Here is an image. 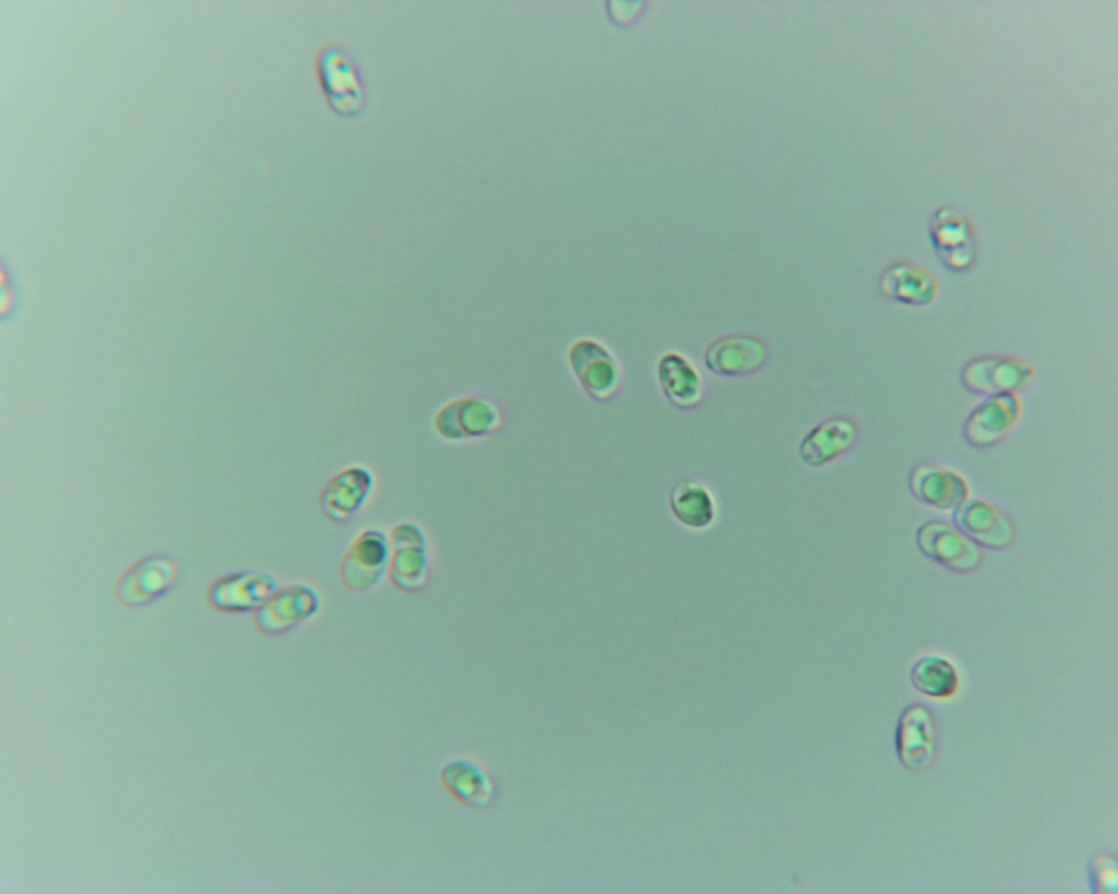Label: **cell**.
Masks as SVG:
<instances>
[{
    "mask_svg": "<svg viewBox=\"0 0 1118 894\" xmlns=\"http://www.w3.org/2000/svg\"><path fill=\"white\" fill-rule=\"evenodd\" d=\"M376 485L371 469L348 466L334 475L320 496L323 513L332 521L343 522L360 512L372 496Z\"/></svg>",
    "mask_w": 1118,
    "mask_h": 894,
    "instance_id": "2e32d148",
    "label": "cell"
},
{
    "mask_svg": "<svg viewBox=\"0 0 1118 894\" xmlns=\"http://www.w3.org/2000/svg\"><path fill=\"white\" fill-rule=\"evenodd\" d=\"M278 588L277 579L269 572L240 571L215 581L207 599L213 608L224 612L257 611Z\"/></svg>",
    "mask_w": 1118,
    "mask_h": 894,
    "instance_id": "4fadbf2b",
    "label": "cell"
},
{
    "mask_svg": "<svg viewBox=\"0 0 1118 894\" xmlns=\"http://www.w3.org/2000/svg\"><path fill=\"white\" fill-rule=\"evenodd\" d=\"M1116 855L1106 850H1096L1087 859L1086 879L1089 889L1094 894L1116 893L1118 886Z\"/></svg>",
    "mask_w": 1118,
    "mask_h": 894,
    "instance_id": "7402d4cb",
    "label": "cell"
},
{
    "mask_svg": "<svg viewBox=\"0 0 1118 894\" xmlns=\"http://www.w3.org/2000/svg\"><path fill=\"white\" fill-rule=\"evenodd\" d=\"M314 73L326 105L335 115L352 118L361 112L366 103L364 79L343 47L321 45L314 56Z\"/></svg>",
    "mask_w": 1118,
    "mask_h": 894,
    "instance_id": "6da1fadb",
    "label": "cell"
},
{
    "mask_svg": "<svg viewBox=\"0 0 1118 894\" xmlns=\"http://www.w3.org/2000/svg\"><path fill=\"white\" fill-rule=\"evenodd\" d=\"M858 426L849 417H830L806 433L799 445L801 458L822 465L848 451L857 441Z\"/></svg>",
    "mask_w": 1118,
    "mask_h": 894,
    "instance_id": "ac0fdd59",
    "label": "cell"
},
{
    "mask_svg": "<svg viewBox=\"0 0 1118 894\" xmlns=\"http://www.w3.org/2000/svg\"><path fill=\"white\" fill-rule=\"evenodd\" d=\"M615 12L619 15L620 20H629L638 11V4L633 2H625L615 4Z\"/></svg>",
    "mask_w": 1118,
    "mask_h": 894,
    "instance_id": "603a6c76",
    "label": "cell"
},
{
    "mask_svg": "<svg viewBox=\"0 0 1118 894\" xmlns=\"http://www.w3.org/2000/svg\"><path fill=\"white\" fill-rule=\"evenodd\" d=\"M657 378L666 398L680 409L697 407L703 397V381L691 360L678 353L667 351L657 363Z\"/></svg>",
    "mask_w": 1118,
    "mask_h": 894,
    "instance_id": "d6986e66",
    "label": "cell"
},
{
    "mask_svg": "<svg viewBox=\"0 0 1118 894\" xmlns=\"http://www.w3.org/2000/svg\"><path fill=\"white\" fill-rule=\"evenodd\" d=\"M1036 370L1026 359L1003 354L978 356L961 370V382L971 393L988 396L1019 393L1035 380Z\"/></svg>",
    "mask_w": 1118,
    "mask_h": 894,
    "instance_id": "277c9868",
    "label": "cell"
},
{
    "mask_svg": "<svg viewBox=\"0 0 1118 894\" xmlns=\"http://www.w3.org/2000/svg\"><path fill=\"white\" fill-rule=\"evenodd\" d=\"M179 573L178 564L166 556H151L133 564L119 580L117 598L126 606H143L167 593Z\"/></svg>",
    "mask_w": 1118,
    "mask_h": 894,
    "instance_id": "9a60e30c",
    "label": "cell"
},
{
    "mask_svg": "<svg viewBox=\"0 0 1118 894\" xmlns=\"http://www.w3.org/2000/svg\"><path fill=\"white\" fill-rule=\"evenodd\" d=\"M951 523L980 549L1004 550L1016 538L1011 518L998 506L980 498H968L954 509Z\"/></svg>",
    "mask_w": 1118,
    "mask_h": 894,
    "instance_id": "8fae6325",
    "label": "cell"
},
{
    "mask_svg": "<svg viewBox=\"0 0 1118 894\" xmlns=\"http://www.w3.org/2000/svg\"><path fill=\"white\" fill-rule=\"evenodd\" d=\"M391 543L383 531L369 528L352 543L342 564V581L355 593H365L389 575Z\"/></svg>",
    "mask_w": 1118,
    "mask_h": 894,
    "instance_id": "ba28073f",
    "label": "cell"
},
{
    "mask_svg": "<svg viewBox=\"0 0 1118 894\" xmlns=\"http://www.w3.org/2000/svg\"><path fill=\"white\" fill-rule=\"evenodd\" d=\"M769 358L768 346L752 334L733 333L712 341L704 350L705 367L716 376L737 378L759 371Z\"/></svg>",
    "mask_w": 1118,
    "mask_h": 894,
    "instance_id": "5bb4252c",
    "label": "cell"
},
{
    "mask_svg": "<svg viewBox=\"0 0 1118 894\" xmlns=\"http://www.w3.org/2000/svg\"><path fill=\"white\" fill-rule=\"evenodd\" d=\"M908 678L918 693L933 700H948L960 687L956 666L950 658L939 653L918 656L909 668Z\"/></svg>",
    "mask_w": 1118,
    "mask_h": 894,
    "instance_id": "ffe728a7",
    "label": "cell"
},
{
    "mask_svg": "<svg viewBox=\"0 0 1118 894\" xmlns=\"http://www.w3.org/2000/svg\"><path fill=\"white\" fill-rule=\"evenodd\" d=\"M321 609L319 591L296 582L280 587L257 611L258 629L267 635H280L312 620Z\"/></svg>",
    "mask_w": 1118,
    "mask_h": 894,
    "instance_id": "52a82bcc",
    "label": "cell"
},
{
    "mask_svg": "<svg viewBox=\"0 0 1118 894\" xmlns=\"http://www.w3.org/2000/svg\"><path fill=\"white\" fill-rule=\"evenodd\" d=\"M1022 416L1023 401L1019 393L985 396L965 418L963 438L972 448H992L1018 427Z\"/></svg>",
    "mask_w": 1118,
    "mask_h": 894,
    "instance_id": "8992f818",
    "label": "cell"
},
{
    "mask_svg": "<svg viewBox=\"0 0 1118 894\" xmlns=\"http://www.w3.org/2000/svg\"><path fill=\"white\" fill-rule=\"evenodd\" d=\"M896 756L904 768L925 772L933 766L939 751L936 716L924 703L907 704L895 725Z\"/></svg>",
    "mask_w": 1118,
    "mask_h": 894,
    "instance_id": "3957f363",
    "label": "cell"
},
{
    "mask_svg": "<svg viewBox=\"0 0 1118 894\" xmlns=\"http://www.w3.org/2000/svg\"><path fill=\"white\" fill-rule=\"evenodd\" d=\"M929 238L940 262L950 271H967L977 259L974 224L963 211L953 205H941L932 213Z\"/></svg>",
    "mask_w": 1118,
    "mask_h": 894,
    "instance_id": "5b68a950",
    "label": "cell"
},
{
    "mask_svg": "<svg viewBox=\"0 0 1118 894\" xmlns=\"http://www.w3.org/2000/svg\"><path fill=\"white\" fill-rule=\"evenodd\" d=\"M669 504L675 517L687 527L701 529L713 521V497L697 481L685 480L676 485L670 493Z\"/></svg>",
    "mask_w": 1118,
    "mask_h": 894,
    "instance_id": "44dd1931",
    "label": "cell"
},
{
    "mask_svg": "<svg viewBox=\"0 0 1118 894\" xmlns=\"http://www.w3.org/2000/svg\"><path fill=\"white\" fill-rule=\"evenodd\" d=\"M914 543L925 558L953 573L975 572L984 561L983 549L944 520L933 518L918 525Z\"/></svg>",
    "mask_w": 1118,
    "mask_h": 894,
    "instance_id": "7a4b0ae2",
    "label": "cell"
},
{
    "mask_svg": "<svg viewBox=\"0 0 1118 894\" xmlns=\"http://www.w3.org/2000/svg\"><path fill=\"white\" fill-rule=\"evenodd\" d=\"M907 487L915 500L940 511H953L970 498V484L958 470L932 462L916 464Z\"/></svg>",
    "mask_w": 1118,
    "mask_h": 894,
    "instance_id": "7c38bea8",
    "label": "cell"
},
{
    "mask_svg": "<svg viewBox=\"0 0 1118 894\" xmlns=\"http://www.w3.org/2000/svg\"><path fill=\"white\" fill-rule=\"evenodd\" d=\"M439 777L445 792L471 810H485L496 798L497 785L489 766L473 754H456L447 759Z\"/></svg>",
    "mask_w": 1118,
    "mask_h": 894,
    "instance_id": "9c48e42d",
    "label": "cell"
},
{
    "mask_svg": "<svg viewBox=\"0 0 1118 894\" xmlns=\"http://www.w3.org/2000/svg\"><path fill=\"white\" fill-rule=\"evenodd\" d=\"M392 548L389 576L400 589L416 592L424 587L430 567L429 541L425 529L413 522H402L390 535Z\"/></svg>",
    "mask_w": 1118,
    "mask_h": 894,
    "instance_id": "30bf717a",
    "label": "cell"
},
{
    "mask_svg": "<svg viewBox=\"0 0 1118 894\" xmlns=\"http://www.w3.org/2000/svg\"><path fill=\"white\" fill-rule=\"evenodd\" d=\"M879 289L890 300L919 308L936 301L940 284L926 266L912 261H896L882 271Z\"/></svg>",
    "mask_w": 1118,
    "mask_h": 894,
    "instance_id": "e0dca14e",
    "label": "cell"
}]
</instances>
